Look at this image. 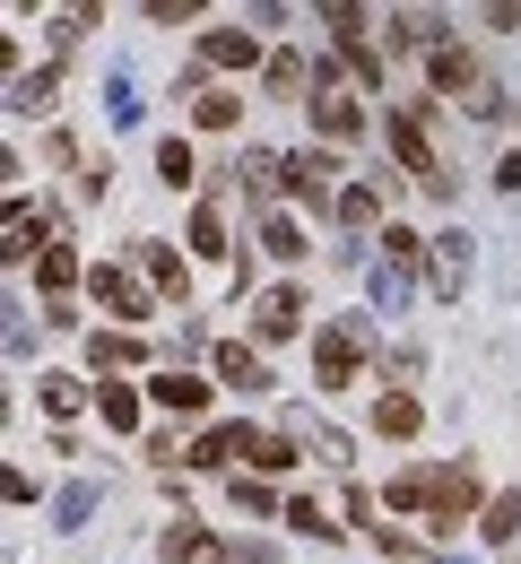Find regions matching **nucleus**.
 Wrapping results in <instances>:
<instances>
[{"label": "nucleus", "mask_w": 521, "mask_h": 564, "mask_svg": "<svg viewBox=\"0 0 521 564\" xmlns=\"http://www.w3.org/2000/svg\"><path fill=\"white\" fill-rule=\"evenodd\" d=\"M391 148H400V165H409L426 192H444V165H435V148H426V131H417V113H391Z\"/></svg>", "instance_id": "nucleus-1"}, {"label": "nucleus", "mask_w": 521, "mask_h": 564, "mask_svg": "<svg viewBox=\"0 0 521 564\" xmlns=\"http://www.w3.org/2000/svg\"><path fill=\"white\" fill-rule=\"evenodd\" d=\"M357 348H366V322H339V330L322 339V356H313V365H322V391H339V382L357 373Z\"/></svg>", "instance_id": "nucleus-2"}, {"label": "nucleus", "mask_w": 521, "mask_h": 564, "mask_svg": "<svg viewBox=\"0 0 521 564\" xmlns=\"http://www.w3.org/2000/svg\"><path fill=\"white\" fill-rule=\"evenodd\" d=\"M330 183H339V156H330V148H304V156H287V192H296V200H322Z\"/></svg>", "instance_id": "nucleus-3"}, {"label": "nucleus", "mask_w": 521, "mask_h": 564, "mask_svg": "<svg viewBox=\"0 0 521 564\" xmlns=\"http://www.w3.org/2000/svg\"><path fill=\"white\" fill-rule=\"evenodd\" d=\"M96 304H113V313H122V322H149V295H140V279H122V270H113V261H105V270H96Z\"/></svg>", "instance_id": "nucleus-4"}, {"label": "nucleus", "mask_w": 521, "mask_h": 564, "mask_svg": "<svg viewBox=\"0 0 521 564\" xmlns=\"http://www.w3.org/2000/svg\"><path fill=\"white\" fill-rule=\"evenodd\" d=\"M252 322H261V339H287V330L304 322V295L296 286H270V295L252 304Z\"/></svg>", "instance_id": "nucleus-5"}, {"label": "nucleus", "mask_w": 521, "mask_h": 564, "mask_svg": "<svg viewBox=\"0 0 521 564\" xmlns=\"http://www.w3.org/2000/svg\"><path fill=\"white\" fill-rule=\"evenodd\" d=\"M165 564H226V547H218V530H165Z\"/></svg>", "instance_id": "nucleus-6"}, {"label": "nucleus", "mask_w": 521, "mask_h": 564, "mask_svg": "<svg viewBox=\"0 0 521 564\" xmlns=\"http://www.w3.org/2000/svg\"><path fill=\"white\" fill-rule=\"evenodd\" d=\"M200 62H218V70H243V62H261V35H243V26H218V35L200 44Z\"/></svg>", "instance_id": "nucleus-7"}, {"label": "nucleus", "mask_w": 521, "mask_h": 564, "mask_svg": "<svg viewBox=\"0 0 521 564\" xmlns=\"http://www.w3.org/2000/svg\"><path fill=\"white\" fill-rule=\"evenodd\" d=\"M218 373H226V382H235V391H270V365H261V356H252V348H235V339H226V348H218Z\"/></svg>", "instance_id": "nucleus-8"}, {"label": "nucleus", "mask_w": 521, "mask_h": 564, "mask_svg": "<svg viewBox=\"0 0 521 564\" xmlns=\"http://www.w3.org/2000/svg\"><path fill=\"white\" fill-rule=\"evenodd\" d=\"M156 409H183V417H200V409H209V382H192V373H156Z\"/></svg>", "instance_id": "nucleus-9"}, {"label": "nucleus", "mask_w": 521, "mask_h": 564, "mask_svg": "<svg viewBox=\"0 0 521 564\" xmlns=\"http://www.w3.org/2000/svg\"><path fill=\"white\" fill-rule=\"evenodd\" d=\"M313 122H322L330 140H357V131H366V113H357L348 96H322V105H313Z\"/></svg>", "instance_id": "nucleus-10"}, {"label": "nucleus", "mask_w": 521, "mask_h": 564, "mask_svg": "<svg viewBox=\"0 0 521 564\" xmlns=\"http://www.w3.org/2000/svg\"><path fill=\"white\" fill-rule=\"evenodd\" d=\"M373 425H382V434H417V400H409V391H382V400H373Z\"/></svg>", "instance_id": "nucleus-11"}, {"label": "nucleus", "mask_w": 521, "mask_h": 564, "mask_svg": "<svg viewBox=\"0 0 521 564\" xmlns=\"http://www.w3.org/2000/svg\"><path fill=\"white\" fill-rule=\"evenodd\" d=\"M87 356H96V365L113 373V365H140V356H149V348H140L131 330H96V348H87Z\"/></svg>", "instance_id": "nucleus-12"}, {"label": "nucleus", "mask_w": 521, "mask_h": 564, "mask_svg": "<svg viewBox=\"0 0 521 564\" xmlns=\"http://www.w3.org/2000/svg\"><path fill=\"white\" fill-rule=\"evenodd\" d=\"M261 252H270V261H296V252H304L296 217H270V226H261Z\"/></svg>", "instance_id": "nucleus-13"}, {"label": "nucleus", "mask_w": 521, "mask_h": 564, "mask_svg": "<svg viewBox=\"0 0 521 564\" xmlns=\"http://www.w3.org/2000/svg\"><path fill=\"white\" fill-rule=\"evenodd\" d=\"M192 113H200V131H235V113H243V105H235V96H226V87H209V96H200V105H192Z\"/></svg>", "instance_id": "nucleus-14"}, {"label": "nucleus", "mask_w": 521, "mask_h": 564, "mask_svg": "<svg viewBox=\"0 0 521 564\" xmlns=\"http://www.w3.org/2000/svg\"><path fill=\"white\" fill-rule=\"evenodd\" d=\"M478 530H487V539H513V530H521V495H496V503H487V521H478Z\"/></svg>", "instance_id": "nucleus-15"}, {"label": "nucleus", "mask_w": 521, "mask_h": 564, "mask_svg": "<svg viewBox=\"0 0 521 564\" xmlns=\"http://www.w3.org/2000/svg\"><path fill=\"white\" fill-rule=\"evenodd\" d=\"M140 261L156 270V286H165V295H183V261H174L165 243H140Z\"/></svg>", "instance_id": "nucleus-16"}, {"label": "nucleus", "mask_w": 521, "mask_h": 564, "mask_svg": "<svg viewBox=\"0 0 521 564\" xmlns=\"http://www.w3.org/2000/svg\"><path fill=\"white\" fill-rule=\"evenodd\" d=\"M339 217H348V226H373V217H382V192H373V183H357V192L339 200Z\"/></svg>", "instance_id": "nucleus-17"}, {"label": "nucleus", "mask_w": 521, "mask_h": 564, "mask_svg": "<svg viewBox=\"0 0 521 564\" xmlns=\"http://www.w3.org/2000/svg\"><path fill=\"white\" fill-rule=\"evenodd\" d=\"M156 174H165V183L183 192V183H192V148H183V140H165V148H156Z\"/></svg>", "instance_id": "nucleus-18"}, {"label": "nucleus", "mask_w": 521, "mask_h": 564, "mask_svg": "<svg viewBox=\"0 0 521 564\" xmlns=\"http://www.w3.org/2000/svg\"><path fill=\"white\" fill-rule=\"evenodd\" d=\"M78 279V261H70V243H44V286H70Z\"/></svg>", "instance_id": "nucleus-19"}, {"label": "nucleus", "mask_w": 521, "mask_h": 564, "mask_svg": "<svg viewBox=\"0 0 521 564\" xmlns=\"http://www.w3.org/2000/svg\"><path fill=\"white\" fill-rule=\"evenodd\" d=\"M296 87H304V62H296V53H279V62H270V96H296Z\"/></svg>", "instance_id": "nucleus-20"}, {"label": "nucleus", "mask_w": 521, "mask_h": 564, "mask_svg": "<svg viewBox=\"0 0 521 564\" xmlns=\"http://www.w3.org/2000/svg\"><path fill=\"white\" fill-rule=\"evenodd\" d=\"M382 243H391V270H417V252H426V243H417V235H409V226H391V235H382Z\"/></svg>", "instance_id": "nucleus-21"}, {"label": "nucleus", "mask_w": 521, "mask_h": 564, "mask_svg": "<svg viewBox=\"0 0 521 564\" xmlns=\"http://www.w3.org/2000/svg\"><path fill=\"white\" fill-rule=\"evenodd\" d=\"M105 417H113V425H140V400H131L122 382H105Z\"/></svg>", "instance_id": "nucleus-22"}, {"label": "nucleus", "mask_w": 521, "mask_h": 564, "mask_svg": "<svg viewBox=\"0 0 521 564\" xmlns=\"http://www.w3.org/2000/svg\"><path fill=\"white\" fill-rule=\"evenodd\" d=\"M192 243H200V252H226V226H218V209H200V217H192Z\"/></svg>", "instance_id": "nucleus-23"}, {"label": "nucleus", "mask_w": 521, "mask_h": 564, "mask_svg": "<svg viewBox=\"0 0 521 564\" xmlns=\"http://www.w3.org/2000/svg\"><path fill=\"white\" fill-rule=\"evenodd\" d=\"M435 87H469V53H435Z\"/></svg>", "instance_id": "nucleus-24"}, {"label": "nucleus", "mask_w": 521, "mask_h": 564, "mask_svg": "<svg viewBox=\"0 0 521 564\" xmlns=\"http://www.w3.org/2000/svg\"><path fill=\"white\" fill-rule=\"evenodd\" d=\"M287 521H296V530H313V539H330V521H322V503H304V495L287 503Z\"/></svg>", "instance_id": "nucleus-25"}, {"label": "nucleus", "mask_w": 521, "mask_h": 564, "mask_svg": "<svg viewBox=\"0 0 521 564\" xmlns=\"http://www.w3.org/2000/svg\"><path fill=\"white\" fill-rule=\"evenodd\" d=\"M226 495H235L243 512H270V487H261V478H235V487H226Z\"/></svg>", "instance_id": "nucleus-26"}]
</instances>
